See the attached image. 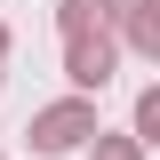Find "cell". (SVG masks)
<instances>
[{
    "mask_svg": "<svg viewBox=\"0 0 160 160\" xmlns=\"http://www.w3.org/2000/svg\"><path fill=\"white\" fill-rule=\"evenodd\" d=\"M24 136H32V152H80V144L96 136V104L88 96H56V104H40L32 112V128H24Z\"/></svg>",
    "mask_w": 160,
    "mask_h": 160,
    "instance_id": "obj_1",
    "label": "cell"
},
{
    "mask_svg": "<svg viewBox=\"0 0 160 160\" xmlns=\"http://www.w3.org/2000/svg\"><path fill=\"white\" fill-rule=\"evenodd\" d=\"M112 72H120V48H112V32L64 40V80H72V96H88V104H96L104 88H112Z\"/></svg>",
    "mask_w": 160,
    "mask_h": 160,
    "instance_id": "obj_2",
    "label": "cell"
},
{
    "mask_svg": "<svg viewBox=\"0 0 160 160\" xmlns=\"http://www.w3.org/2000/svg\"><path fill=\"white\" fill-rule=\"evenodd\" d=\"M104 32H112V48H128V56H160V0H112Z\"/></svg>",
    "mask_w": 160,
    "mask_h": 160,
    "instance_id": "obj_3",
    "label": "cell"
},
{
    "mask_svg": "<svg viewBox=\"0 0 160 160\" xmlns=\"http://www.w3.org/2000/svg\"><path fill=\"white\" fill-rule=\"evenodd\" d=\"M104 16H112V0H56V32H64V40L104 32Z\"/></svg>",
    "mask_w": 160,
    "mask_h": 160,
    "instance_id": "obj_4",
    "label": "cell"
},
{
    "mask_svg": "<svg viewBox=\"0 0 160 160\" xmlns=\"http://www.w3.org/2000/svg\"><path fill=\"white\" fill-rule=\"evenodd\" d=\"M128 144H144V152L160 144V88H144V96H136V112H128Z\"/></svg>",
    "mask_w": 160,
    "mask_h": 160,
    "instance_id": "obj_5",
    "label": "cell"
},
{
    "mask_svg": "<svg viewBox=\"0 0 160 160\" xmlns=\"http://www.w3.org/2000/svg\"><path fill=\"white\" fill-rule=\"evenodd\" d=\"M88 160H144V144H128V136H112V128H96V136H88Z\"/></svg>",
    "mask_w": 160,
    "mask_h": 160,
    "instance_id": "obj_6",
    "label": "cell"
},
{
    "mask_svg": "<svg viewBox=\"0 0 160 160\" xmlns=\"http://www.w3.org/2000/svg\"><path fill=\"white\" fill-rule=\"evenodd\" d=\"M0 56H8V24H0Z\"/></svg>",
    "mask_w": 160,
    "mask_h": 160,
    "instance_id": "obj_7",
    "label": "cell"
},
{
    "mask_svg": "<svg viewBox=\"0 0 160 160\" xmlns=\"http://www.w3.org/2000/svg\"><path fill=\"white\" fill-rule=\"evenodd\" d=\"M0 160H8V152H0Z\"/></svg>",
    "mask_w": 160,
    "mask_h": 160,
    "instance_id": "obj_8",
    "label": "cell"
}]
</instances>
